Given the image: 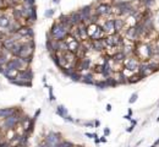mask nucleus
I'll list each match as a JSON object with an SVG mask.
<instances>
[{
  "label": "nucleus",
  "mask_w": 159,
  "mask_h": 147,
  "mask_svg": "<svg viewBox=\"0 0 159 147\" xmlns=\"http://www.w3.org/2000/svg\"><path fill=\"white\" fill-rule=\"evenodd\" d=\"M33 71L28 67V69H25L22 71H19L17 76L11 80L10 82L16 85V86H25V87H31L32 86V80H33Z\"/></svg>",
  "instance_id": "1"
},
{
  "label": "nucleus",
  "mask_w": 159,
  "mask_h": 147,
  "mask_svg": "<svg viewBox=\"0 0 159 147\" xmlns=\"http://www.w3.org/2000/svg\"><path fill=\"white\" fill-rule=\"evenodd\" d=\"M71 30L65 27L64 25H61L60 22L55 21L51 27H50V31H49V37L55 39V41H65V38L70 34Z\"/></svg>",
  "instance_id": "2"
},
{
  "label": "nucleus",
  "mask_w": 159,
  "mask_h": 147,
  "mask_svg": "<svg viewBox=\"0 0 159 147\" xmlns=\"http://www.w3.org/2000/svg\"><path fill=\"white\" fill-rule=\"evenodd\" d=\"M22 114H23L22 110L19 109V108H16V112H15L12 115H10V117L3 119V123H2L3 129H4L5 131H8V130H15V127L20 125V120H21Z\"/></svg>",
  "instance_id": "3"
},
{
  "label": "nucleus",
  "mask_w": 159,
  "mask_h": 147,
  "mask_svg": "<svg viewBox=\"0 0 159 147\" xmlns=\"http://www.w3.org/2000/svg\"><path fill=\"white\" fill-rule=\"evenodd\" d=\"M108 48H122V45L125 44V39L124 37H121L120 33H113V34H108L104 38Z\"/></svg>",
  "instance_id": "4"
},
{
  "label": "nucleus",
  "mask_w": 159,
  "mask_h": 147,
  "mask_svg": "<svg viewBox=\"0 0 159 147\" xmlns=\"http://www.w3.org/2000/svg\"><path fill=\"white\" fill-rule=\"evenodd\" d=\"M94 13L99 16V17H105V16H110L114 14V6L111 4L108 3H101L94 8Z\"/></svg>",
  "instance_id": "5"
},
{
  "label": "nucleus",
  "mask_w": 159,
  "mask_h": 147,
  "mask_svg": "<svg viewBox=\"0 0 159 147\" xmlns=\"http://www.w3.org/2000/svg\"><path fill=\"white\" fill-rule=\"evenodd\" d=\"M140 64L141 61L138 60L137 56H127L124 61V70L126 71H130V72H137L138 71V67H140Z\"/></svg>",
  "instance_id": "6"
},
{
  "label": "nucleus",
  "mask_w": 159,
  "mask_h": 147,
  "mask_svg": "<svg viewBox=\"0 0 159 147\" xmlns=\"http://www.w3.org/2000/svg\"><path fill=\"white\" fill-rule=\"evenodd\" d=\"M34 49H36L34 39H30V41H27V42H23V45H22V50H21V53H20V56H21V58H33Z\"/></svg>",
  "instance_id": "7"
},
{
  "label": "nucleus",
  "mask_w": 159,
  "mask_h": 147,
  "mask_svg": "<svg viewBox=\"0 0 159 147\" xmlns=\"http://www.w3.org/2000/svg\"><path fill=\"white\" fill-rule=\"evenodd\" d=\"M91 66H92V59L88 58V56L78 58L77 61H76V64H75L76 70L81 71V72H83V71H88V70L91 69Z\"/></svg>",
  "instance_id": "8"
},
{
  "label": "nucleus",
  "mask_w": 159,
  "mask_h": 147,
  "mask_svg": "<svg viewBox=\"0 0 159 147\" xmlns=\"http://www.w3.org/2000/svg\"><path fill=\"white\" fill-rule=\"evenodd\" d=\"M78 11H80V14H81L82 22H83V23H86V25H88V23H90V19H91L92 14L94 13L93 6H92V5H86V6L81 8Z\"/></svg>",
  "instance_id": "9"
},
{
  "label": "nucleus",
  "mask_w": 159,
  "mask_h": 147,
  "mask_svg": "<svg viewBox=\"0 0 159 147\" xmlns=\"http://www.w3.org/2000/svg\"><path fill=\"white\" fill-rule=\"evenodd\" d=\"M22 38H25L26 41H30V39H33L34 38V30L32 26L30 25H22V27L20 28V31L17 32Z\"/></svg>",
  "instance_id": "10"
},
{
  "label": "nucleus",
  "mask_w": 159,
  "mask_h": 147,
  "mask_svg": "<svg viewBox=\"0 0 159 147\" xmlns=\"http://www.w3.org/2000/svg\"><path fill=\"white\" fill-rule=\"evenodd\" d=\"M12 20H14V17H12V15L11 16H9L8 14H0V31L2 32H6V30L9 28V26H10V23L12 22ZM6 36V34H5Z\"/></svg>",
  "instance_id": "11"
},
{
  "label": "nucleus",
  "mask_w": 159,
  "mask_h": 147,
  "mask_svg": "<svg viewBox=\"0 0 159 147\" xmlns=\"http://www.w3.org/2000/svg\"><path fill=\"white\" fill-rule=\"evenodd\" d=\"M126 37H127V39H130L131 42H138V41H140L141 37H140V34H138V32H137L135 25L127 28V31H126Z\"/></svg>",
  "instance_id": "12"
},
{
  "label": "nucleus",
  "mask_w": 159,
  "mask_h": 147,
  "mask_svg": "<svg viewBox=\"0 0 159 147\" xmlns=\"http://www.w3.org/2000/svg\"><path fill=\"white\" fill-rule=\"evenodd\" d=\"M69 15H70V19H71V25H72V27H77L78 25L83 23V22H82L81 14H80V11H78V10L72 11V13H70Z\"/></svg>",
  "instance_id": "13"
},
{
  "label": "nucleus",
  "mask_w": 159,
  "mask_h": 147,
  "mask_svg": "<svg viewBox=\"0 0 159 147\" xmlns=\"http://www.w3.org/2000/svg\"><path fill=\"white\" fill-rule=\"evenodd\" d=\"M102 27H103L104 32L107 33V36H108V34H113V33H115V27H114V19H108V20H105V21L103 22Z\"/></svg>",
  "instance_id": "14"
},
{
  "label": "nucleus",
  "mask_w": 159,
  "mask_h": 147,
  "mask_svg": "<svg viewBox=\"0 0 159 147\" xmlns=\"http://www.w3.org/2000/svg\"><path fill=\"white\" fill-rule=\"evenodd\" d=\"M92 49L96 50V52H104L105 49H108V45L103 39H96V41H92Z\"/></svg>",
  "instance_id": "15"
},
{
  "label": "nucleus",
  "mask_w": 159,
  "mask_h": 147,
  "mask_svg": "<svg viewBox=\"0 0 159 147\" xmlns=\"http://www.w3.org/2000/svg\"><path fill=\"white\" fill-rule=\"evenodd\" d=\"M47 142H49L50 145H55V143H59L61 141V135L59 132H55V131H50L45 138H44Z\"/></svg>",
  "instance_id": "16"
},
{
  "label": "nucleus",
  "mask_w": 159,
  "mask_h": 147,
  "mask_svg": "<svg viewBox=\"0 0 159 147\" xmlns=\"http://www.w3.org/2000/svg\"><path fill=\"white\" fill-rule=\"evenodd\" d=\"M96 79H94V72H86V74H82V79H81V82L86 84V85H91V86H94L96 84Z\"/></svg>",
  "instance_id": "17"
},
{
  "label": "nucleus",
  "mask_w": 159,
  "mask_h": 147,
  "mask_svg": "<svg viewBox=\"0 0 159 147\" xmlns=\"http://www.w3.org/2000/svg\"><path fill=\"white\" fill-rule=\"evenodd\" d=\"M17 41L12 37V36H5L4 38H3V48L4 49H6V50H11V48L15 45V43H16Z\"/></svg>",
  "instance_id": "18"
},
{
  "label": "nucleus",
  "mask_w": 159,
  "mask_h": 147,
  "mask_svg": "<svg viewBox=\"0 0 159 147\" xmlns=\"http://www.w3.org/2000/svg\"><path fill=\"white\" fill-rule=\"evenodd\" d=\"M126 26V21L121 17V16H118L114 19V27H115V33H120Z\"/></svg>",
  "instance_id": "19"
},
{
  "label": "nucleus",
  "mask_w": 159,
  "mask_h": 147,
  "mask_svg": "<svg viewBox=\"0 0 159 147\" xmlns=\"http://www.w3.org/2000/svg\"><path fill=\"white\" fill-rule=\"evenodd\" d=\"M16 112V107H10V108H0V120H3L10 115H12Z\"/></svg>",
  "instance_id": "20"
},
{
  "label": "nucleus",
  "mask_w": 159,
  "mask_h": 147,
  "mask_svg": "<svg viewBox=\"0 0 159 147\" xmlns=\"http://www.w3.org/2000/svg\"><path fill=\"white\" fill-rule=\"evenodd\" d=\"M141 80H143V79L141 77V75H140L138 72H133L132 75H130V76L127 77L129 84H136V82H140Z\"/></svg>",
  "instance_id": "21"
},
{
  "label": "nucleus",
  "mask_w": 159,
  "mask_h": 147,
  "mask_svg": "<svg viewBox=\"0 0 159 147\" xmlns=\"http://www.w3.org/2000/svg\"><path fill=\"white\" fill-rule=\"evenodd\" d=\"M69 79H71V80H72V81H75V82H81V79H82V72H81V71H78V70H75V71L72 72V75H71Z\"/></svg>",
  "instance_id": "22"
},
{
  "label": "nucleus",
  "mask_w": 159,
  "mask_h": 147,
  "mask_svg": "<svg viewBox=\"0 0 159 147\" xmlns=\"http://www.w3.org/2000/svg\"><path fill=\"white\" fill-rule=\"evenodd\" d=\"M56 113H58L59 117H61V118H64V119L69 115V114H67V109H66L64 106H61V104L56 107Z\"/></svg>",
  "instance_id": "23"
},
{
  "label": "nucleus",
  "mask_w": 159,
  "mask_h": 147,
  "mask_svg": "<svg viewBox=\"0 0 159 147\" xmlns=\"http://www.w3.org/2000/svg\"><path fill=\"white\" fill-rule=\"evenodd\" d=\"M94 86H96L98 90H105V88H109V87H108V84H107V81H105V79H102V80L96 81Z\"/></svg>",
  "instance_id": "24"
},
{
  "label": "nucleus",
  "mask_w": 159,
  "mask_h": 147,
  "mask_svg": "<svg viewBox=\"0 0 159 147\" xmlns=\"http://www.w3.org/2000/svg\"><path fill=\"white\" fill-rule=\"evenodd\" d=\"M105 81H107V84H108V87H116V86H119V84H118V81H116V79H115L114 76L107 77Z\"/></svg>",
  "instance_id": "25"
},
{
  "label": "nucleus",
  "mask_w": 159,
  "mask_h": 147,
  "mask_svg": "<svg viewBox=\"0 0 159 147\" xmlns=\"http://www.w3.org/2000/svg\"><path fill=\"white\" fill-rule=\"evenodd\" d=\"M34 125H36V119L31 118V121H30V124H28V127H27V130H25V131H27V132L32 134V132H33V130H34Z\"/></svg>",
  "instance_id": "26"
},
{
  "label": "nucleus",
  "mask_w": 159,
  "mask_h": 147,
  "mask_svg": "<svg viewBox=\"0 0 159 147\" xmlns=\"http://www.w3.org/2000/svg\"><path fill=\"white\" fill-rule=\"evenodd\" d=\"M75 145L72 143V142H70V141H67V140H61L60 142H59V147H73Z\"/></svg>",
  "instance_id": "27"
},
{
  "label": "nucleus",
  "mask_w": 159,
  "mask_h": 147,
  "mask_svg": "<svg viewBox=\"0 0 159 147\" xmlns=\"http://www.w3.org/2000/svg\"><path fill=\"white\" fill-rule=\"evenodd\" d=\"M23 6H33L36 5V0H22Z\"/></svg>",
  "instance_id": "28"
},
{
  "label": "nucleus",
  "mask_w": 159,
  "mask_h": 147,
  "mask_svg": "<svg viewBox=\"0 0 159 147\" xmlns=\"http://www.w3.org/2000/svg\"><path fill=\"white\" fill-rule=\"evenodd\" d=\"M154 2H155V0H142L141 3H142V4H143L146 8H147V9H149V8H150V6L154 4Z\"/></svg>",
  "instance_id": "29"
},
{
  "label": "nucleus",
  "mask_w": 159,
  "mask_h": 147,
  "mask_svg": "<svg viewBox=\"0 0 159 147\" xmlns=\"http://www.w3.org/2000/svg\"><path fill=\"white\" fill-rule=\"evenodd\" d=\"M54 9H48L45 13H44V16H45V19H49V17H51L53 15H54Z\"/></svg>",
  "instance_id": "30"
},
{
  "label": "nucleus",
  "mask_w": 159,
  "mask_h": 147,
  "mask_svg": "<svg viewBox=\"0 0 159 147\" xmlns=\"http://www.w3.org/2000/svg\"><path fill=\"white\" fill-rule=\"evenodd\" d=\"M137 98H138V95H137V93H132L131 97H130V99H129V103H130V104H133V103L137 101Z\"/></svg>",
  "instance_id": "31"
},
{
  "label": "nucleus",
  "mask_w": 159,
  "mask_h": 147,
  "mask_svg": "<svg viewBox=\"0 0 159 147\" xmlns=\"http://www.w3.org/2000/svg\"><path fill=\"white\" fill-rule=\"evenodd\" d=\"M49 99L50 102H54L55 101V96H54V92H53V87L49 86Z\"/></svg>",
  "instance_id": "32"
},
{
  "label": "nucleus",
  "mask_w": 159,
  "mask_h": 147,
  "mask_svg": "<svg viewBox=\"0 0 159 147\" xmlns=\"http://www.w3.org/2000/svg\"><path fill=\"white\" fill-rule=\"evenodd\" d=\"M37 147H53V145H50L49 142H47L45 140H43V141L37 146Z\"/></svg>",
  "instance_id": "33"
},
{
  "label": "nucleus",
  "mask_w": 159,
  "mask_h": 147,
  "mask_svg": "<svg viewBox=\"0 0 159 147\" xmlns=\"http://www.w3.org/2000/svg\"><path fill=\"white\" fill-rule=\"evenodd\" d=\"M85 136L88 137V138H96V137H98V135L96 132H86Z\"/></svg>",
  "instance_id": "34"
},
{
  "label": "nucleus",
  "mask_w": 159,
  "mask_h": 147,
  "mask_svg": "<svg viewBox=\"0 0 159 147\" xmlns=\"http://www.w3.org/2000/svg\"><path fill=\"white\" fill-rule=\"evenodd\" d=\"M93 72H98V74H101V75H102V64L101 65H96Z\"/></svg>",
  "instance_id": "35"
},
{
  "label": "nucleus",
  "mask_w": 159,
  "mask_h": 147,
  "mask_svg": "<svg viewBox=\"0 0 159 147\" xmlns=\"http://www.w3.org/2000/svg\"><path fill=\"white\" fill-rule=\"evenodd\" d=\"M85 126H87V127H96V126H94V120H93V121H87V123H85Z\"/></svg>",
  "instance_id": "36"
},
{
  "label": "nucleus",
  "mask_w": 159,
  "mask_h": 147,
  "mask_svg": "<svg viewBox=\"0 0 159 147\" xmlns=\"http://www.w3.org/2000/svg\"><path fill=\"white\" fill-rule=\"evenodd\" d=\"M39 115H41V109H38V110H36V113H34V115H33V117H32V118H33V119H36V120H37V118H38V117H39Z\"/></svg>",
  "instance_id": "37"
},
{
  "label": "nucleus",
  "mask_w": 159,
  "mask_h": 147,
  "mask_svg": "<svg viewBox=\"0 0 159 147\" xmlns=\"http://www.w3.org/2000/svg\"><path fill=\"white\" fill-rule=\"evenodd\" d=\"M135 126H136V125H132V124H131V126H129V127L126 129V131H127V132H132L133 129H135Z\"/></svg>",
  "instance_id": "38"
},
{
  "label": "nucleus",
  "mask_w": 159,
  "mask_h": 147,
  "mask_svg": "<svg viewBox=\"0 0 159 147\" xmlns=\"http://www.w3.org/2000/svg\"><path fill=\"white\" fill-rule=\"evenodd\" d=\"M109 134H110V129H109V127H105V129H104V136H109Z\"/></svg>",
  "instance_id": "39"
},
{
  "label": "nucleus",
  "mask_w": 159,
  "mask_h": 147,
  "mask_svg": "<svg viewBox=\"0 0 159 147\" xmlns=\"http://www.w3.org/2000/svg\"><path fill=\"white\" fill-rule=\"evenodd\" d=\"M99 125H101V121H99V120H94V126H96V127H99Z\"/></svg>",
  "instance_id": "40"
},
{
  "label": "nucleus",
  "mask_w": 159,
  "mask_h": 147,
  "mask_svg": "<svg viewBox=\"0 0 159 147\" xmlns=\"http://www.w3.org/2000/svg\"><path fill=\"white\" fill-rule=\"evenodd\" d=\"M93 140H94V143H96V145H99V142H101V138H99V137H96V138H93Z\"/></svg>",
  "instance_id": "41"
},
{
  "label": "nucleus",
  "mask_w": 159,
  "mask_h": 147,
  "mask_svg": "<svg viewBox=\"0 0 159 147\" xmlns=\"http://www.w3.org/2000/svg\"><path fill=\"white\" fill-rule=\"evenodd\" d=\"M111 109H113V108H111V104H107V110H108V112H111Z\"/></svg>",
  "instance_id": "42"
},
{
  "label": "nucleus",
  "mask_w": 159,
  "mask_h": 147,
  "mask_svg": "<svg viewBox=\"0 0 159 147\" xmlns=\"http://www.w3.org/2000/svg\"><path fill=\"white\" fill-rule=\"evenodd\" d=\"M4 67H5L4 65H2V64H0V74H3V72H4Z\"/></svg>",
  "instance_id": "43"
},
{
  "label": "nucleus",
  "mask_w": 159,
  "mask_h": 147,
  "mask_svg": "<svg viewBox=\"0 0 159 147\" xmlns=\"http://www.w3.org/2000/svg\"><path fill=\"white\" fill-rule=\"evenodd\" d=\"M107 136H102L101 137V142H107V138H105Z\"/></svg>",
  "instance_id": "44"
},
{
  "label": "nucleus",
  "mask_w": 159,
  "mask_h": 147,
  "mask_svg": "<svg viewBox=\"0 0 159 147\" xmlns=\"http://www.w3.org/2000/svg\"><path fill=\"white\" fill-rule=\"evenodd\" d=\"M2 50H3V39L0 38V52H2Z\"/></svg>",
  "instance_id": "45"
},
{
  "label": "nucleus",
  "mask_w": 159,
  "mask_h": 147,
  "mask_svg": "<svg viewBox=\"0 0 159 147\" xmlns=\"http://www.w3.org/2000/svg\"><path fill=\"white\" fill-rule=\"evenodd\" d=\"M130 121H131V124H132V125H136V124H137V120H135V119H131Z\"/></svg>",
  "instance_id": "46"
},
{
  "label": "nucleus",
  "mask_w": 159,
  "mask_h": 147,
  "mask_svg": "<svg viewBox=\"0 0 159 147\" xmlns=\"http://www.w3.org/2000/svg\"><path fill=\"white\" fill-rule=\"evenodd\" d=\"M3 4H4V0H0V10L3 8Z\"/></svg>",
  "instance_id": "47"
},
{
  "label": "nucleus",
  "mask_w": 159,
  "mask_h": 147,
  "mask_svg": "<svg viewBox=\"0 0 159 147\" xmlns=\"http://www.w3.org/2000/svg\"><path fill=\"white\" fill-rule=\"evenodd\" d=\"M127 115H130V117L132 115V109H129V113H127Z\"/></svg>",
  "instance_id": "48"
},
{
  "label": "nucleus",
  "mask_w": 159,
  "mask_h": 147,
  "mask_svg": "<svg viewBox=\"0 0 159 147\" xmlns=\"http://www.w3.org/2000/svg\"><path fill=\"white\" fill-rule=\"evenodd\" d=\"M158 145H159V138H158V140L154 142V146H158Z\"/></svg>",
  "instance_id": "49"
},
{
  "label": "nucleus",
  "mask_w": 159,
  "mask_h": 147,
  "mask_svg": "<svg viewBox=\"0 0 159 147\" xmlns=\"http://www.w3.org/2000/svg\"><path fill=\"white\" fill-rule=\"evenodd\" d=\"M12 147H25V146H22V145H16V146H12Z\"/></svg>",
  "instance_id": "50"
},
{
  "label": "nucleus",
  "mask_w": 159,
  "mask_h": 147,
  "mask_svg": "<svg viewBox=\"0 0 159 147\" xmlns=\"http://www.w3.org/2000/svg\"><path fill=\"white\" fill-rule=\"evenodd\" d=\"M54 3H55V4H59V3H60V0H54Z\"/></svg>",
  "instance_id": "51"
},
{
  "label": "nucleus",
  "mask_w": 159,
  "mask_h": 147,
  "mask_svg": "<svg viewBox=\"0 0 159 147\" xmlns=\"http://www.w3.org/2000/svg\"><path fill=\"white\" fill-rule=\"evenodd\" d=\"M132 2H140V3H141V2H142V0H132Z\"/></svg>",
  "instance_id": "52"
},
{
  "label": "nucleus",
  "mask_w": 159,
  "mask_h": 147,
  "mask_svg": "<svg viewBox=\"0 0 159 147\" xmlns=\"http://www.w3.org/2000/svg\"><path fill=\"white\" fill-rule=\"evenodd\" d=\"M73 147H83V146H73Z\"/></svg>",
  "instance_id": "53"
},
{
  "label": "nucleus",
  "mask_w": 159,
  "mask_h": 147,
  "mask_svg": "<svg viewBox=\"0 0 159 147\" xmlns=\"http://www.w3.org/2000/svg\"><path fill=\"white\" fill-rule=\"evenodd\" d=\"M157 121H159V117H158V118H157Z\"/></svg>",
  "instance_id": "54"
},
{
  "label": "nucleus",
  "mask_w": 159,
  "mask_h": 147,
  "mask_svg": "<svg viewBox=\"0 0 159 147\" xmlns=\"http://www.w3.org/2000/svg\"><path fill=\"white\" fill-rule=\"evenodd\" d=\"M158 22H159V14H158Z\"/></svg>",
  "instance_id": "55"
},
{
  "label": "nucleus",
  "mask_w": 159,
  "mask_h": 147,
  "mask_svg": "<svg viewBox=\"0 0 159 147\" xmlns=\"http://www.w3.org/2000/svg\"><path fill=\"white\" fill-rule=\"evenodd\" d=\"M150 147H155V146H154V145H153V146H150Z\"/></svg>",
  "instance_id": "56"
},
{
  "label": "nucleus",
  "mask_w": 159,
  "mask_h": 147,
  "mask_svg": "<svg viewBox=\"0 0 159 147\" xmlns=\"http://www.w3.org/2000/svg\"><path fill=\"white\" fill-rule=\"evenodd\" d=\"M158 52H159V48H158Z\"/></svg>",
  "instance_id": "57"
}]
</instances>
